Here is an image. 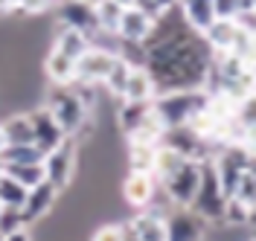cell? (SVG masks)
Instances as JSON below:
<instances>
[{
    "mask_svg": "<svg viewBox=\"0 0 256 241\" xmlns=\"http://www.w3.org/2000/svg\"><path fill=\"white\" fill-rule=\"evenodd\" d=\"M236 12H239V3H236V0H212V17L233 20Z\"/></svg>",
    "mask_w": 256,
    "mask_h": 241,
    "instance_id": "32",
    "label": "cell"
},
{
    "mask_svg": "<svg viewBox=\"0 0 256 241\" xmlns=\"http://www.w3.org/2000/svg\"><path fill=\"white\" fill-rule=\"evenodd\" d=\"M248 227H250V230H256V204L250 207V218H248Z\"/></svg>",
    "mask_w": 256,
    "mask_h": 241,
    "instance_id": "38",
    "label": "cell"
},
{
    "mask_svg": "<svg viewBox=\"0 0 256 241\" xmlns=\"http://www.w3.org/2000/svg\"><path fill=\"white\" fill-rule=\"evenodd\" d=\"M154 29V17L146 15L140 6H126L116 23V41L122 44H143Z\"/></svg>",
    "mask_w": 256,
    "mask_h": 241,
    "instance_id": "10",
    "label": "cell"
},
{
    "mask_svg": "<svg viewBox=\"0 0 256 241\" xmlns=\"http://www.w3.org/2000/svg\"><path fill=\"white\" fill-rule=\"evenodd\" d=\"M166 201L172 207H190L198 186H201V160H186L175 175H169L163 183H158Z\"/></svg>",
    "mask_w": 256,
    "mask_h": 241,
    "instance_id": "5",
    "label": "cell"
},
{
    "mask_svg": "<svg viewBox=\"0 0 256 241\" xmlns=\"http://www.w3.org/2000/svg\"><path fill=\"white\" fill-rule=\"evenodd\" d=\"M116 52L108 47H90L76 58V81H84V84H102L108 70H111Z\"/></svg>",
    "mask_w": 256,
    "mask_h": 241,
    "instance_id": "8",
    "label": "cell"
},
{
    "mask_svg": "<svg viewBox=\"0 0 256 241\" xmlns=\"http://www.w3.org/2000/svg\"><path fill=\"white\" fill-rule=\"evenodd\" d=\"M122 241H140V239H137V236H131V233L126 230V239H122Z\"/></svg>",
    "mask_w": 256,
    "mask_h": 241,
    "instance_id": "39",
    "label": "cell"
},
{
    "mask_svg": "<svg viewBox=\"0 0 256 241\" xmlns=\"http://www.w3.org/2000/svg\"><path fill=\"white\" fill-rule=\"evenodd\" d=\"M244 172L256 180V154H250V160H248V169H244Z\"/></svg>",
    "mask_w": 256,
    "mask_h": 241,
    "instance_id": "36",
    "label": "cell"
},
{
    "mask_svg": "<svg viewBox=\"0 0 256 241\" xmlns=\"http://www.w3.org/2000/svg\"><path fill=\"white\" fill-rule=\"evenodd\" d=\"M227 198H236L239 204H244V207H254L256 204V180L248 172L236 180V186H233V192L227 195Z\"/></svg>",
    "mask_w": 256,
    "mask_h": 241,
    "instance_id": "28",
    "label": "cell"
},
{
    "mask_svg": "<svg viewBox=\"0 0 256 241\" xmlns=\"http://www.w3.org/2000/svg\"><path fill=\"white\" fill-rule=\"evenodd\" d=\"M210 93L204 87H180V90H160L152 99V111L163 128L190 125L198 113L207 108Z\"/></svg>",
    "mask_w": 256,
    "mask_h": 241,
    "instance_id": "1",
    "label": "cell"
},
{
    "mask_svg": "<svg viewBox=\"0 0 256 241\" xmlns=\"http://www.w3.org/2000/svg\"><path fill=\"white\" fill-rule=\"evenodd\" d=\"M88 3H99V0H88Z\"/></svg>",
    "mask_w": 256,
    "mask_h": 241,
    "instance_id": "42",
    "label": "cell"
},
{
    "mask_svg": "<svg viewBox=\"0 0 256 241\" xmlns=\"http://www.w3.org/2000/svg\"><path fill=\"white\" fill-rule=\"evenodd\" d=\"M44 76L50 79V84H70V81H76V58H70V55H64V52L50 47V52L44 55Z\"/></svg>",
    "mask_w": 256,
    "mask_h": 241,
    "instance_id": "15",
    "label": "cell"
},
{
    "mask_svg": "<svg viewBox=\"0 0 256 241\" xmlns=\"http://www.w3.org/2000/svg\"><path fill=\"white\" fill-rule=\"evenodd\" d=\"M250 73H254V90H256V64L250 67Z\"/></svg>",
    "mask_w": 256,
    "mask_h": 241,
    "instance_id": "40",
    "label": "cell"
},
{
    "mask_svg": "<svg viewBox=\"0 0 256 241\" xmlns=\"http://www.w3.org/2000/svg\"><path fill=\"white\" fill-rule=\"evenodd\" d=\"M76 157H79V145H76L73 137H67L62 145H56L52 151L44 154V160H41V166H44V177H47L58 192L70 186L73 172H76Z\"/></svg>",
    "mask_w": 256,
    "mask_h": 241,
    "instance_id": "4",
    "label": "cell"
},
{
    "mask_svg": "<svg viewBox=\"0 0 256 241\" xmlns=\"http://www.w3.org/2000/svg\"><path fill=\"white\" fill-rule=\"evenodd\" d=\"M6 145H32V122L30 113H12L0 122Z\"/></svg>",
    "mask_w": 256,
    "mask_h": 241,
    "instance_id": "20",
    "label": "cell"
},
{
    "mask_svg": "<svg viewBox=\"0 0 256 241\" xmlns=\"http://www.w3.org/2000/svg\"><path fill=\"white\" fill-rule=\"evenodd\" d=\"M233 122L242 128V134L256 128V90L244 93V96L233 105Z\"/></svg>",
    "mask_w": 256,
    "mask_h": 241,
    "instance_id": "24",
    "label": "cell"
},
{
    "mask_svg": "<svg viewBox=\"0 0 256 241\" xmlns=\"http://www.w3.org/2000/svg\"><path fill=\"white\" fill-rule=\"evenodd\" d=\"M239 9H256V0H236Z\"/></svg>",
    "mask_w": 256,
    "mask_h": 241,
    "instance_id": "37",
    "label": "cell"
},
{
    "mask_svg": "<svg viewBox=\"0 0 256 241\" xmlns=\"http://www.w3.org/2000/svg\"><path fill=\"white\" fill-rule=\"evenodd\" d=\"M3 145H6V140H3V131H0V148H3Z\"/></svg>",
    "mask_w": 256,
    "mask_h": 241,
    "instance_id": "41",
    "label": "cell"
},
{
    "mask_svg": "<svg viewBox=\"0 0 256 241\" xmlns=\"http://www.w3.org/2000/svg\"><path fill=\"white\" fill-rule=\"evenodd\" d=\"M131 67H134V64L116 52L111 70H108V76H105V81H102V87H105L114 99H122V93H126V84H128V76H131Z\"/></svg>",
    "mask_w": 256,
    "mask_h": 241,
    "instance_id": "21",
    "label": "cell"
},
{
    "mask_svg": "<svg viewBox=\"0 0 256 241\" xmlns=\"http://www.w3.org/2000/svg\"><path fill=\"white\" fill-rule=\"evenodd\" d=\"M122 3L116 0H99L96 3V17H99V32L116 35V23H120V15H122Z\"/></svg>",
    "mask_w": 256,
    "mask_h": 241,
    "instance_id": "26",
    "label": "cell"
},
{
    "mask_svg": "<svg viewBox=\"0 0 256 241\" xmlns=\"http://www.w3.org/2000/svg\"><path fill=\"white\" fill-rule=\"evenodd\" d=\"M126 230L131 236H137L140 241H166V221H163V212L146 207L140 215H134L126 224Z\"/></svg>",
    "mask_w": 256,
    "mask_h": 241,
    "instance_id": "13",
    "label": "cell"
},
{
    "mask_svg": "<svg viewBox=\"0 0 256 241\" xmlns=\"http://www.w3.org/2000/svg\"><path fill=\"white\" fill-rule=\"evenodd\" d=\"M254 241H256V230H254Z\"/></svg>",
    "mask_w": 256,
    "mask_h": 241,
    "instance_id": "43",
    "label": "cell"
},
{
    "mask_svg": "<svg viewBox=\"0 0 256 241\" xmlns=\"http://www.w3.org/2000/svg\"><path fill=\"white\" fill-rule=\"evenodd\" d=\"M3 172H6V175H12L18 183H20V186H26V189L38 186L41 180H47V177H44V166H41V163H18V166H3Z\"/></svg>",
    "mask_w": 256,
    "mask_h": 241,
    "instance_id": "23",
    "label": "cell"
},
{
    "mask_svg": "<svg viewBox=\"0 0 256 241\" xmlns=\"http://www.w3.org/2000/svg\"><path fill=\"white\" fill-rule=\"evenodd\" d=\"M88 47H90V38H88L84 32L58 23V29H56V35H52V49H58V52L70 55V58H79Z\"/></svg>",
    "mask_w": 256,
    "mask_h": 241,
    "instance_id": "18",
    "label": "cell"
},
{
    "mask_svg": "<svg viewBox=\"0 0 256 241\" xmlns=\"http://www.w3.org/2000/svg\"><path fill=\"white\" fill-rule=\"evenodd\" d=\"M0 172H3V163H0Z\"/></svg>",
    "mask_w": 256,
    "mask_h": 241,
    "instance_id": "44",
    "label": "cell"
},
{
    "mask_svg": "<svg viewBox=\"0 0 256 241\" xmlns=\"http://www.w3.org/2000/svg\"><path fill=\"white\" fill-rule=\"evenodd\" d=\"M0 212H3V204H0Z\"/></svg>",
    "mask_w": 256,
    "mask_h": 241,
    "instance_id": "45",
    "label": "cell"
},
{
    "mask_svg": "<svg viewBox=\"0 0 256 241\" xmlns=\"http://www.w3.org/2000/svg\"><path fill=\"white\" fill-rule=\"evenodd\" d=\"M154 3H158V9H160V12H166V9H175V6L180 3V0H154Z\"/></svg>",
    "mask_w": 256,
    "mask_h": 241,
    "instance_id": "35",
    "label": "cell"
},
{
    "mask_svg": "<svg viewBox=\"0 0 256 241\" xmlns=\"http://www.w3.org/2000/svg\"><path fill=\"white\" fill-rule=\"evenodd\" d=\"M44 108L52 113V119L62 125L67 137H88L94 113L82 102V96L73 90V84H52L44 93Z\"/></svg>",
    "mask_w": 256,
    "mask_h": 241,
    "instance_id": "2",
    "label": "cell"
},
{
    "mask_svg": "<svg viewBox=\"0 0 256 241\" xmlns=\"http://www.w3.org/2000/svg\"><path fill=\"white\" fill-rule=\"evenodd\" d=\"M154 148H158V145L128 143V169H131V172H152V160H154Z\"/></svg>",
    "mask_w": 256,
    "mask_h": 241,
    "instance_id": "27",
    "label": "cell"
},
{
    "mask_svg": "<svg viewBox=\"0 0 256 241\" xmlns=\"http://www.w3.org/2000/svg\"><path fill=\"white\" fill-rule=\"evenodd\" d=\"M58 0H18V12L26 17H38V15H44V12H50Z\"/></svg>",
    "mask_w": 256,
    "mask_h": 241,
    "instance_id": "29",
    "label": "cell"
},
{
    "mask_svg": "<svg viewBox=\"0 0 256 241\" xmlns=\"http://www.w3.org/2000/svg\"><path fill=\"white\" fill-rule=\"evenodd\" d=\"M178 9H180L184 23L190 29H195V32H204L210 23L216 20L212 17V0H180Z\"/></svg>",
    "mask_w": 256,
    "mask_h": 241,
    "instance_id": "17",
    "label": "cell"
},
{
    "mask_svg": "<svg viewBox=\"0 0 256 241\" xmlns=\"http://www.w3.org/2000/svg\"><path fill=\"white\" fill-rule=\"evenodd\" d=\"M154 192H158V180L152 177V172H131L128 169L126 180H122V198L128 207L146 209L154 204Z\"/></svg>",
    "mask_w": 256,
    "mask_h": 241,
    "instance_id": "12",
    "label": "cell"
},
{
    "mask_svg": "<svg viewBox=\"0 0 256 241\" xmlns=\"http://www.w3.org/2000/svg\"><path fill=\"white\" fill-rule=\"evenodd\" d=\"M30 122H32V145H35L41 154L52 151L56 145H62L64 140H67V134L62 131V125L52 119V113H50L44 105H38L35 111H30Z\"/></svg>",
    "mask_w": 256,
    "mask_h": 241,
    "instance_id": "9",
    "label": "cell"
},
{
    "mask_svg": "<svg viewBox=\"0 0 256 241\" xmlns=\"http://www.w3.org/2000/svg\"><path fill=\"white\" fill-rule=\"evenodd\" d=\"M26 186H20L12 175H6V172H0V204L6 209H20L24 207V201H26Z\"/></svg>",
    "mask_w": 256,
    "mask_h": 241,
    "instance_id": "22",
    "label": "cell"
},
{
    "mask_svg": "<svg viewBox=\"0 0 256 241\" xmlns=\"http://www.w3.org/2000/svg\"><path fill=\"white\" fill-rule=\"evenodd\" d=\"M224 201H227V195L222 189V180H218V172H216L212 160H201V186L192 198L190 209L195 215H201L204 221H222Z\"/></svg>",
    "mask_w": 256,
    "mask_h": 241,
    "instance_id": "3",
    "label": "cell"
},
{
    "mask_svg": "<svg viewBox=\"0 0 256 241\" xmlns=\"http://www.w3.org/2000/svg\"><path fill=\"white\" fill-rule=\"evenodd\" d=\"M56 201H58V189H56L50 180H41L38 186H32L30 192H26L24 207L18 209V212H20V221H24V227L41 221L50 209L56 207Z\"/></svg>",
    "mask_w": 256,
    "mask_h": 241,
    "instance_id": "11",
    "label": "cell"
},
{
    "mask_svg": "<svg viewBox=\"0 0 256 241\" xmlns=\"http://www.w3.org/2000/svg\"><path fill=\"white\" fill-rule=\"evenodd\" d=\"M56 9H58V23L70 26V29H79V32H84L94 41V35L99 32L96 3H88V0H58Z\"/></svg>",
    "mask_w": 256,
    "mask_h": 241,
    "instance_id": "7",
    "label": "cell"
},
{
    "mask_svg": "<svg viewBox=\"0 0 256 241\" xmlns=\"http://www.w3.org/2000/svg\"><path fill=\"white\" fill-rule=\"evenodd\" d=\"M18 227H24L20 212H18V209H6V207H3V212H0V236L12 233V230H18Z\"/></svg>",
    "mask_w": 256,
    "mask_h": 241,
    "instance_id": "31",
    "label": "cell"
},
{
    "mask_svg": "<svg viewBox=\"0 0 256 241\" xmlns=\"http://www.w3.org/2000/svg\"><path fill=\"white\" fill-rule=\"evenodd\" d=\"M152 116H154V111H152V102H128V99H120L116 125L122 128V134H131V131L143 128Z\"/></svg>",
    "mask_w": 256,
    "mask_h": 241,
    "instance_id": "14",
    "label": "cell"
},
{
    "mask_svg": "<svg viewBox=\"0 0 256 241\" xmlns=\"http://www.w3.org/2000/svg\"><path fill=\"white\" fill-rule=\"evenodd\" d=\"M44 154L35 145H3L0 148V163L3 166H18V163H41Z\"/></svg>",
    "mask_w": 256,
    "mask_h": 241,
    "instance_id": "25",
    "label": "cell"
},
{
    "mask_svg": "<svg viewBox=\"0 0 256 241\" xmlns=\"http://www.w3.org/2000/svg\"><path fill=\"white\" fill-rule=\"evenodd\" d=\"M186 160H190V157H184L180 151H175V148H169V145H160L158 143V148H154V160H152V177H154L158 183H163L169 175H175Z\"/></svg>",
    "mask_w": 256,
    "mask_h": 241,
    "instance_id": "19",
    "label": "cell"
},
{
    "mask_svg": "<svg viewBox=\"0 0 256 241\" xmlns=\"http://www.w3.org/2000/svg\"><path fill=\"white\" fill-rule=\"evenodd\" d=\"M0 241H32V236L26 233V227H18V230H12V233L0 236Z\"/></svg>",
    "mask_w": 256,
    "mask_h": 241,
    "instance_id": "33",
    "label": "cell"
},
{
    "mask_svg": "<svg viewBox=\"0 0 256 241\" xmlns=\"http://www.w3.org/2000/svg\"><path fill=\"white\" fill-rule=\"evenodd\" d=\"M154 96H158L154 79L148 76V70H146L143 64H134L131 67V76H128L122 99H128V102H152Z\"/></svg>",
    "mask_w": 256,
    "mask_h": 241,
    "instance_id": "16",
    "label": "cell"
},
{
    "mask_svg": "<svg viewBox=\"0 0 256 241\" xmlns=\"http://www.w3.org/2000/svg\"><path fill=\"white\" fill-rule=\"evenodd\" d=\"M122 239H126V227L120 224H105L90 236V241H122Z\"/></svg>",
    "mask_w": 256,
    "mask_h": 241,
    "instance_id": "30",
    "label": "cell"
},
{
    "mask_svg": "<svg viewBox=\"0 0 256 241\" xmlns=\"http://www.w3.org/2000/svg\"><path fill=\"white\" fill-rule=\"evenodd\" d=\"M0 15H18V0H0Z\"/></svg>",
    "mask_w": 256,
    "mask_h": 241,
    "instance_id": "34",
    "label": "cell"
},
{
    "mask_svg": "<svg viewBox=\"0 0 256 241\" xmlns=\"http://www.w3.org/2000/svg\"><path fill=\"white\" fill-rule=\"evenodd\" d=\"M166 221V241H204L207 236V221L201 215H195L190 207H172L169 215H163Z\"/></svg>",
    "mask_w": 256,
    "mask_h": 241,
    "instance_id": "6",
    "label": "cell"
}]
</instances>
